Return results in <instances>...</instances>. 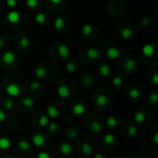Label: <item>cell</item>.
Here are the masks:
<instances>
[{"label":"cell","mask_w":158,"mask_h":158,"mask_svg":"<svg viewBox=\"0 0 158 158\" xmlns=\"http://www.w3.org/2000/svg\"><path fill=\"white\" fill-rule=\"evenodd\" d=\"M38 4H39V1L38 0H26V6L29 8H31V9L37 7Z\"/></svg>","instance_id":"e575fe53"},{"label":"cell","mask_w":158,"mask_h":158,"mask_svg":"<svg viewBox=\"0 0 158 158\" xmlns=\"http://www.w3.org/2000/svg\"><path fill=\"white\" fill-rule=\"evenodd\" d=\"M128 134L130 137H134L137 134V128L134 125H131L128 129Z\"/></svg>","instance_id":"8d00e7d4"},{"label":"cell","mask_w":158,"mask_h":158,"mask_svg":"<svg viewBox=\"0 0 158 158\" xmlns=\"http://www.w3.org/2000/svg\"><path fill=\"white\" fill-rule=\"evenodd\" d=\"M46 112H47V116L49 118H56L58 117V110L56 109V106H49L46 109Z\"/></svg>","instance_id":"ac0fdd59"},{"label":"cell","mask_w":158,"mask_h":158,"mask_svg":"<svg viewBox=\"0 0 158 158\" xmlns=\"http://www.w3.org/2000/svg\"><path fill=\"white\" fill-rule=\"evenodd\" d=\"M22 103H23V106L28 107V108H31L34 106V100L29 96L27 97H24L23 100H22Z\"/></svg>","instance_id":"484cf974"},{"label":"cell","mask_w":158,"mask_h":158,"mask_svg":"<svg viewBox=\"0 0 158 158\" xmlns=\"http://www.w3.org/2000/svg\"><path fill=\"white\" fill-rule=\"evenodd\" d=\"M4 45V41L0 38V47H2Z\"/></svg>","instance_id":"f907efd6"},{"label":"cell","mask_w":158,"mask_h":158,"mask_svg":"<svg viewBox=\"0 0 158 158\" xmlns=\"http://www.w3.org/2000/svg\"><path fill=\"white\" fill-rule=\"evenodd\" d=\"M152 81H153L154 85H157V83H158L157 73H154V75H153V77H152Z\"/></svg>","instance_id":"bcb514c9"},{"label":"cell","mask_w":158,"mask_h":158,"mask_svg":"<svg viewBox=\"0 0 158 158\" xmlns=\"http://www.w3.org/2000/svg\"><path fill=\"white\" fill-rule=\"evenodd\" d=\"M50 2H52L53 4H60L62 0H50Z\"/></svg>","instance_id":"c3c4849f"},{"label":"cell","mask_w":158,"mask_h":158,"mask_svg":"<svg viewBox=\"0 0 158 158\" xmlns=\"http://www.w3.org/2000/svg\"><path fill=\"white\" fill-rule=\"evenodd\" d=\"M67 135L69 139H75L78 137V131L75 128H70L67 131Z\"/></svg>","instance_id":"1f68e13d"},{"label":"cell","mask_w":158,"mask_h":158,"mask_svg":"<svg viewBox=\"0 0 158 158\" xmlns=\"http://www.w3.org/2000/svg\"><path fill=\"white\" fill-rule=\"evenodd\" d=\"M11 146V140L7 137H0V150H7Z\"/></svg>","instance_id":"7c38bea8"},{"label":"cell","mask_w":158,"mask_h":158,"mask_svg":"<svg viewBox=\"0 0 158 158\" xmlns=\"http://www.w3.org/2000/svg\"><path fill=\"white\" fill-rule=\"evenodd\" d=\"M128 95L132 99V100H137L141 97V92L137 88H132L129 91Z\"/></svg>","instance_id":"ffe728a7"},{"label":"cell","mask_w":158,"mask_h":158,"mask_svg":"<svg viewBox=\"0 0 158 158\" xmlns=\"http://www.w3.org/2000/svg\"><path fill=\"white\" fill-rule=\"evenodd\" d=\"M115 141V135L112 133H107L104 136V143L106 144H112Z\"/></svg>","instance_id":"4dcf8cb0"},{"label":"cell","mask_w":158,"mask_h":158,"mask_svg":"<svg viewBox=\"0 0 158 158\" xmlns=\"http://www.w3.org/2000/svg\"><path fill=\"white\" fill-rule=\"evenodd\" d=\"M64 24H65L64 19H63L62 17H57V18L55 19V21H54V28H55L56 31H60V30L63 29Z\"/></svg>","instance_id":"d6986e66"},{"label":"cell","mask_w":158,"mask_h":158,"mask_svg":"<svg viewBox=\"0 0 158 158\" xmlns=\"http://www.w3.org/2000/svg\"><path fill=\"white\" fill-rule=\"evenodd\" d=\"M6 113H5L2 109H0V122L5 121V120H6Z\"/></svg>","instance_id":"f6af8a7d"},{"label":"cell","mask_w":158,"mask_h":158,"mask_svg":"<svg viewBox=\"0 0 158 158\" xmlns=\"http://www.w3.org/2000/svg\"><path fill=\"white\" fill-rule=\"evenodd\" d=\"M4 106H5V108H6V109H7V110H11V109L14 107V103H13V101H12L10 98H6V99L5 100Z\"/></svg>","instance_id":"d590c367"},{"label":"cell","mask_w":158,"mask_h":158,"mask_svg":"<svg viewBox=\"0 0 158 158\" xmlns=\"http://www.w3.org/2000/svg\"><path fill=\"white\" fill-rule=\"evenodd\" d=\"M122 83H123V79L120 76H116L112 80V84L114 86H116V87H118V86L122 85Z\"/></svg>","instance_id":"836d02e7"},{"label":"cell","mask_w":158,"mask_h":158,"mask_svg":"<svg viewBox=\"0 0 158 158\" xmlns=\"http://www.w3.org/2000/svg\"><path fill=\"white\" fill-rule=\"evenodd\" d=\"M119 33H120V36L123 39H131L133 36V31L131 28H128V27L122 28L120 30Z\"/></svg>","instance_id":"5bb4252c"},{"label":"cell","mask_w":158,"mask_h":158,"mask_svg":"<svg viewBox=\"0 0 158 158\" xmlns=\"http://www.w3.org/2000/svg\"><path fill=\"white\" fill-rule=\"evenodd\" d=\"M35 21H36V23H38V24H40V25L44 24L45 21H46V16H45V14L43 13V12L37 13V14L35 15Z\"/></svg>","instance_id":"44dd1931"},{"label":"cell","mask_w":158,"mask_h":158,"mask_svg":"<svg viewBox=\"0 0 158 158\" xmlns=\"http://www.w3.org/2000/svg\"><path fill=\"white\" fill-rule=\"evenodd\" d=\"M76 69H77V66L73 62L68 61L66 63V69H67V71H69V72H74V71H76Z\"/></svg>","instance_id":"d6a6232c"},{"label":"cell","mask_w":158,"mask_h":158,"mask_svg":"<svg viewBox=\"0 0 158 158\" xmlns=\"http://www.w3.org/2000/svg\"><path fill=\"white\" fill-rule=\"evenodd\" d=\"M134 119H135V121H136L137 123L141 124V123H143V122L144 121V119H145V114H144L143 111H138V112L135 114V116H134Z\"/></svg>","instance_id":"4316f807"},{"label":"cell","mask_w":158,"mask_h":158,"mask_svg":"<svg viewBox=\"0 0 158 158\" xmlns=\"http://www.w3.org/2000/svg\"><path fill=\"white\" fill-rule=\"evenodd\" d=\"M81 151L85 156H90L93 153V148L88 143H83L81 145Z\"/></svg>","instance_id":"cb8c5ba5"},{"label":"cell","mask_w":158,"mask_h":158,"mask_svg":"<svg viewBox=\"0 0 158 158\" xmlns=\"http://www.w3.org/2000/svg\"><path fill=\"white\" fill-rule=\"evenodd\" d=\"M106 124H107V126L109 128H115L118 125V120H117V118L115 117L110 116L106 119Z\"/></svg>","instance_id":"f546056e"},{"label":"cell","mask_w":158,"mask_h":158,"mask_svg":"<svg viewBox=\"0 0 158 158\" xmlns=\"http://www.w3.org/2000/svg\"><path fill=\"white\" fill-rule=\"evenodd\" d=\"M34 74L38 79H44L46 76V70H45V69L44 67L38 66L34 69Z\"/></svg>","instance_id":"e0dca14e"},{"label":"cell","mask_w":158,"mask_h":158,"mask_svg":"<svg viewBox=\"0 0 158 158\" xmlns=\"http://www.w3.org/2000/svg\"><path fill=\"white\" fill-rule=\"evenodd\" d=\"M6 18H7V20H8L10 23L16 24V23H18V22L19 21V19H20V14H19L18 11H16V10H11V11H9V12L7 13Z\"/></svg>","instance_id":"5b68a950"},{"label":"cell","mask_w":158,"mask_h":158,"mask_svg":"<svg viewBox=\"0 0 158 158\" xmlns=\"http://www.w3.org/2000/svg\"><path fill=\"white\" fill-rule=\"evenodd\" d=\"M106 56L109 59H117L120 56V51L118 48L117 47H109L107 50H106Z\"/></svg>","instance_id":"ba28073f"},{"label":"cell","mask_w":158,"mask_h":158,"mask_svg":"<svg viewBox=\"0 0 158 158\" xmlns=\"http://www.w3.org/2000/svg\"><path fill=\"white\" fill-rule=\"evenodd\" d=\"M149 23H150V19L148 18H143L141 21L142 26H147V25H149Z\"/></svg>","instance_id":"7bdbcfd3"},{"label":"cell","mask_w":158,"mask_h":158,"mask_svg":"<svg viewBox=\"0 0 158 158\" xmlns=\"http://www.w3.org/2000/svg\"><path fill=\"white\" fill-rule=\"evenodd\" d=\"M39 88H40V83H39V81H32L31 82V84H30V89H31V92H32V91H37Z\"/></svg>","instance_id":"f35d334b"},{"label":"cell","mask_w":158,"mask_h":158,"mask_svg":"<svg viewBox=\"0 0 158 158\" xmlns=\"http://www.w3.org/2000/svg\"><path fill=\"white\" fill-rule=\"evenodd\" d=\"M38 122H39V125H40L42 128H44V127H46V126L48 125V123H49V117H48V116H45V115H42V116L40 117Z\"/></svg>","instance_id":"f1b7e54d"},{"label":"cell","mask_w":158,"mask_h":158,"mask_svg":"<svg viewBox=\"0 0 158 158\" xmlns=\"http://www.w3.org/2000/svg\"><path fill=\"white\" fill-rule=\"evenodd\" d=\"M96 104L100 106H106L108 103V97L105 94H100L96 96Z\"/></svg>","instance_id":"8fae6325"},{"label":"cell","mask_w":158,"mask_h":158,"mask_svg":"<svg viewBox=\"0 0 158 158\" xmlns=\"http://www.w3.org/2000/svg\"><path fill=\"white\" fill-rule=\"evenodd\" d=\"M48 130L51 132H56L57 131V124L56 122H52V123H48Z\"/></svg>","instance_id":"ab89813d"},{"label":"cell","mask_w":158,"mask_h":158,"mask_svg":"<svg viewBox=\"0 0 158 158\" xmlns=\"http://www.w3.org/2000/svg\"><path fill=\"white\" fill-rule=\"evenodd\" d=\"M85 106L81 104H76L74 105L73 108H72V113L76 116H81L85 113Z\"/></svg>","instance_id":"4fadbf2b"},{"label":"cell","mask_w":158,"mask_h":158,"mask_svg":"<svg viewBox=\"0 0 158 158\" xmlns=\"http://www.w3.org/2000/svg\"><path fill=\"white\" fill-rule=\"evenodd\" d=\"M5 91L11 97H16L20 94V89L19 85H17L16 83H9L8 85L6 86Z\"/></svg>","instance_id":"6da1fadb"},{"label":"cell","mask_w":158,"mask_h":158,"mask_svg":"<svg viewBox=\"0 0 158 158\" xmlns=\"http://www.w3.org/2000/svg\"><path fill=\"white\" fill-rule=\"evenodd\" d=\"M90 130L94 132V133H98L102 131V125L100 122L98 121H94L92 124H91V127H90Z\"/></svg>","instance_id":"d4e9b609"},{"label":"cell","mask_w":158,"mask_h":158,"mask_svg":"<svg viewBox=\"0 0 158 158\" xmlns=\"http://www.w3.org/2000/svg\"><path fill=\"white\" fill-rule=\"evenodd\" d=\"M6 6L8 7H10V8H13V7H15L18 5L17 0H6Z\"/></svg>","instance_id":"60d3db41"},{"label":"cell","mask_w":158,"mask_h":158,"mask_svg":"<svg viewBox=\"0 0 158 158\" xmlns=\"http://www.w3.org/2000/svg\"><path fill=\"white\" fill-rule=\"evenodd\" d=\"M30 39L27 36H22L19 40V45L23 48V49H27L30 46Z\"/></svg>","instance_id":"83f0119b"},{"label":"cell","mask_w":158,"mask_h":158,"mask_svg":"<svg viewBox=\"0 0 158 158\" xmlns=\"http://www.w3.org/2000/svg\"><path fill=\"white\" fill-rule=\"evenodd\" d=\"M99 73L102 77L104 78H107L109 77L110 73H111V69H110V67L107 65V64H102L100 67H99Z\"/></svg>","instance_id":"30bf717a"},{"label":"cell","mask_w":158,"mask_h":158,"mask_svg":"<svg viewBox=\"0 0 158 158\" xmlns=\"http://www.w3.org/2000/svg\"><path fill=\"white\" fill-rule=\"evenodd\" d=\"M142 53L147 57H151L155 54V46L152 44H146L142 48Z\"/></svg>","instance_id":"8992f818"},{"label":"cell","mask_w":158,"mask_h":158,"mask_svg":"<svg viewBox=\"0 0 158 158\" xmlns=\"http://www.w3.org/2000/svg\"><path fill=\"white\" fill-rule=\"evenodd\" d=\"M57 53H58V55H59L62 58L68 59V58L69 57L70 51H69V46H68L66 44H61L58 46V48H57Z\"/></svg>","instance_id":"277c9868"},{"label":"cell","mask_w":158,"mask_h":158,"mask_svg":"<svg viewBox=\"0 0 158 158\" xmlns=\"http://www.w3.org/2000/svg\"><path fill=\"white\" fill-rule=\"evenodd\" d=\"M18 146L19 147V149L23 150V151H28V150H31V145L29 142L25 141V140H20L19 141L18 143Z\"/></svg>","instance_id":"7402d4cb"},{"label":"cell","mask_w":158,"mask_h":158,"mask_svg":"<svg viewBox=\"0 0 158 158\" xmlns=\"http://www.w3.org/2000/svg\"><path fill=\"white\" fill-rule=\"evenodd\" d=\"M94 157L95 158H104V156H103V155H101V154H96V155H94Z\"/></svg>","instance_id":"681fc988"},{"label":"cell","mask_w":158,"mask_h":158,"mask_svg":"<svg viewBox=\"0 0 158 158\" xmlns=\"http://www.w3.org/2000/svg\"><path fill=\"white\" fill-rule=\"evenodd\" d=\"M87 56L90 59H97L100 56V52L98 51L97 48L95 47H90L88 50H87Z\"/></svg>","instance_id":"9a60e30c"},{"label":"cell","mask_w":158,"mask_h":158,"mask_svg":"<svg viewBox=\"0 0 158 158\" xmlns=\"http://www.w3.org/2000/svg\"><path fill=\"white\" fill-rule=\"evenodd\" d=\"M154 143L155 144H158V133L156 132L155 135H154Z\"/></svg>","instance_id":"7dc6e473"},{"label":"cell","mask_w":158,"mask_h":158,"mask_svg":"<svg viewBox=\"0 0 158 158\" xmlns=\"http://www.w3.org/2000/svg\"><path fill=\"white\" fill-rule=\"evenodd\" d=\"M93 31V25L90 23H86L82 26L81 28V32L84 36H88L92 33Z\"/></svg>","instance_id":"603a6c76"},{"label":"cell","mask_w":158,"mask_h":158,"mask_svg":"<svg viewBox=\"0 0 158 158\" xmlns=\"http://www.w3.org/2000/svg\"><path fill=\"white\" fill-rule=\"evenodd\" d=\"M60 151H61V153H62L63 155H65V156H69V155L72 154L73 148H72V146H71L70 143H64L61 145V147H60Z\"/></svg>","instance_id":"2e32d148"},{"label":"cell","mask_w":158,"mask_h":158,"mask_svg":"<svg viewBox=\"0 0 158 158\" xmlns=\"http://www.w3.org/2000/svg\"><path fill=\"white\" fill-rule=\"evenodd\" d=\"M56 93H57L58 96L60 98H63V99H66V98H68L70 95V90H69V88L67 85H64V84H61V85H58L57 86Z\"/></svg>","instance_id":"3957f363"},{"label":"cell","mask_w":158,"mask_h":158,"mask_svg":"<svg viewBox=\"0 0 158 158\" xmlns=\"http://www.w3.org/2000/svg\"><path fill=\"white\" fill-rule=\"evenodd\" d=\"M17 56L12 51H6L2 56V61L6 64H12L16 61Z\"/></svg>","instance_id":"7a4b0ae2"},{"label":"cell","mask_w":158,"mask_h":158,"mask_svg":"<svg viewBox=\"0 0 158 158\" xmlns=\"http://www.w3.org/2000/svg\"><path fill=\"white\" fill-rule=\"evenodd\" d=\"M136 66H137V63H136V61H135L134 59H132V58L127 59V60L125 61V63H124V69H125V70L128 71V72H132V71H134L135 69H136Z\"/></svg>","instance_id":"9c48e42d"},{"label":"cell","mask_w":158,"mask_h":158,"mask_svg":"<svg viewBox=\"0 0 158 158\" xmlns=\"http://www.w3.org/2000/svg\"><path fill=\"white\" fill-rule=\"evenodd\" d=\"M84 77V83L87 85H93V78L91 76H83Z\"/></svg>","instance_id":"b9f144b4"},{"label":"cell","mask_w":158,"mask_h":158,"mask_svg":"<svg viewBox=\"0 0 158 158\" xmlns=\"http://www.w3.org/2000/svg\"><path fill=\"white\" fill-rule=\"evenodd\" d=\"M37 157L39 158H50V155L47 154V153H44V152H42V153H39L37 155Z\"/></svg>","instance_id":"ee69618b"},{"label":"cell","mask_w":158,"mask_h":158,"mask_svg":"<svg viewBox=\"0 0 158 158\" xmlns=\"http://www.w3.org/2000/svg\"><path fill=\"white\" fill-rule=\"evenodd\" d=\"M44 141H45L44 136L42 133H36V134H34V135L32 136V138H31L32 143H33L35 146H37V147L43 146L44 143Z\"/></svg>","instance_id":"52a82bcc"},{"label":"cell","mask_w":158,"mask_h":158,"mask_svg":"<svg viewBox=\"0 0 158 158\" xmlns=\"http://www.w3.org/2000/svg\"><path fill=\"white\" fill-rule=\"evenodd\" d=\"M149 101L153 104H156L158 102V94L156 92H154L152 93L150 95H149Z\"/></svg>","instance_id":"74e56055"}]
</instances>
